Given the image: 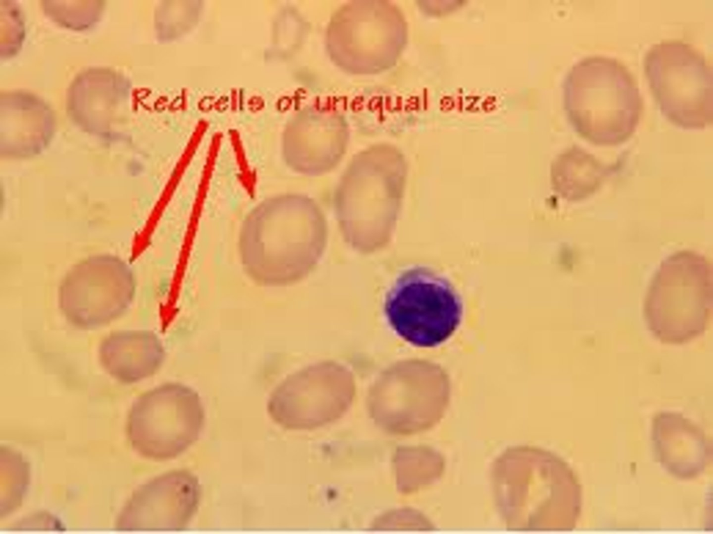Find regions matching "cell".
<instances>
[{"instance_id":"277c9868","label":"cell","mask_w":713,"mask_h":534,"mask_svg":"<svg viewBox=\"0 0 713 534\" xmlns=\"http://www.w3.org/2000/svg\"><path fill=\"white\" fill-rule=\"evenodd\" d=\"M644 70L662 115L684 130L712 123L711 65L695 48L681 41H664L646 53Z\"/></svg>"},{"instance_id":"52a82bcc","label":"cell","mask_w":713,"mask_h":534,"mask_svg":"<svg viewBox=\"0 0 713 534\" xmlns=\"http://www.w3.org/2000/svg\"><path fill=\"white\" fill-rule=\"evenodd\" d=\"M136 281L130 266L113 255H96L75 265L62 280L58 305L74 327L95 330L122 316L131 306Z\"/></svg>"},{"instance_id":"30bf717a","label":"cell","mask_w":713,"mask_h":534,"mask_svg":"<svg viewBox=\"0 0 713 534\" xmlns=\"http://www.w3.org/2000/svg\"><path fill=\"white\" fill-rule=\"evenodd\" d=\"M1 517L15 510L23 501L30 480V468L24 457L9 448H1Z\"/></svg>"},{"instance_id":"ba28073f","label":"cell","mask_w":713,"mask_h":534,"mask_svg":"<svg viewBox=\"0 0 713 534\" xmlns=\"http://www.w3.org/2000/svg\"><path fill=\"white\" fill-rule=\"evenodd\" d=\"M201 489L187 471H174L136 489L120 511L116 528L122 531L182 530L197 511Z\"/></svg>"},{"instance_id":"6da1fadb","label":"cell","mask_w":713,"mask_h":534,"mask_svg":"<svg viewBox=\"0 0 713 534\" xmlns=\"http://www.w3.org/2000/svg\"><path fill=\"white\" fill-rule=\"evenodd\" d=\"M492 480L497 508L510 528L562 530L574 524L579 487L568 467L549 452L510 448L495 461Z\"/></svg>"},{"instance_id":"5b68a950","label":"cell","mask_w":713,"mask_h":534,"mask_svg":"<svg viewBox=\"0 0 713 534\" xmlns=\"http://www.w3.org/2000/svg\"><path fill=\"white\" fill-rule=\"evenodd\" d=\"M384 311L398 335L415 346L432 347L455 331L463 307L447 280L431 269L415 266L397 277L386 294Z\"/></svg>"},{"instance_id":"3957f363","label":"cell","mask_w":713,"mask_h":534,"mask_svg":"<svg viewBox=\"0 0 713 534\" xmlns=\"http://www.w3.org/2000/svg\"><path fill=\"white\" fill-rule=\"evenodd\" d=\"M712 305V268L702 255L681 251L660 264L644 305L647 326L659 341L682 344L706 329Z\"/></svg>"},{"instance_id":"8992f818","label":"cell","mask_w":713,"mask_h":534,"mask_svg":"<svg viewBox=\"0 0 713 534\" xmlns=\"http://www.w3.org/2000/svg\"><path fill=\"white\" fill-rule=\"evenodd\" d=\"M204 418L198 392L183 383L169 382L135 400L128 415L127 434L132 448L143 457L170 459L196 441Z\"/></svg>"},{"instance_id":"7a4b0ae2","label":"cell","mask_w":713,"mask_h":534,"mask_svg":"<svg viewBox=\"0 0 713 534\" xmlns=\"http://www.w3.org/2000/svg\"><path fill=\"white\" fill-rule=\"evenodd\" d=\"M564 105L575 131L590 143L618 145L634 132L642 112L639 89L629 71L615 59H583L564 83Z\"/></svg>"},{"instance_id":"9c48e42d","label":"cell","mask_w":713,"mask_h":534,"mask_svg":"<svg viewBox=\"0 0 713 534\" xmlns=\"http://www.w3.org/2000/svg\"><path fill=\"white\" fill-rule=\"evenodd\" d=\"M166 352L159 337L150 330H125L105 337L98 349L104 370L120 383L148 379L162 367Z\"/></svg>"}]
</instances>
